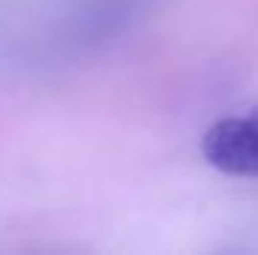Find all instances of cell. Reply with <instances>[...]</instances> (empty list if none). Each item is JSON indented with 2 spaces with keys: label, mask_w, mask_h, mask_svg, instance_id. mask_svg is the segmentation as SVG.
<instances>
[{
  "label": "cell",
  "mask_w": 258,
  "mask_h": 255,
  "mask_svg": "<svg viewBox=\"0 0 258 255\" xmlns=\"http://www.w3.org/2000/svg\"><path fill=\"white\" fill-rule=\"evenodd\" d=\"M201 153L228 177H258V108L216 120L201 138Z\"/></svg>",
  "instance_id": "6da1fadb"
},
{
  "label": "cell",
  "mask_w": 258,
  "mask_h": 255,
  "mask_svg": "<svg viewBox=\"0 0 258 255\" xmlns=\"http://www.w3.org/2000/svg\"><path fill=\"white\" fill-rule=\"evenodd\" d=\"M135 18V0H93L69 21V45L96 51L114 42Z\"/></svg>",
  "instance_id": "7a4b0ae2"
}]
</instances>
